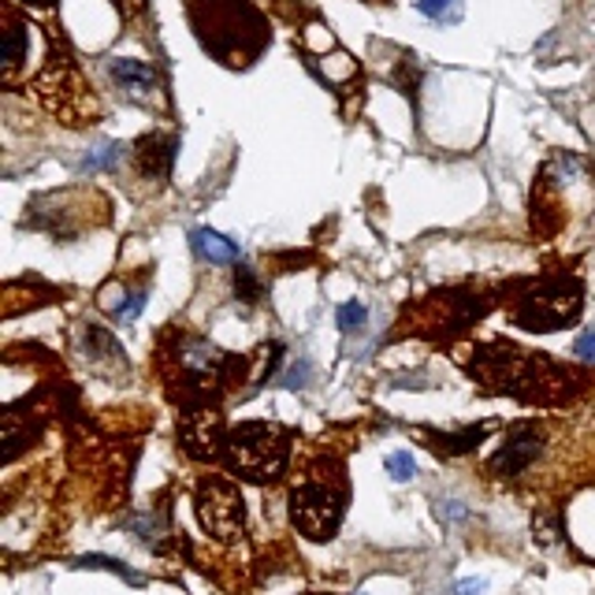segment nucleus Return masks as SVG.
<instances>
[{"label":"nucleus","mask_w":595,"mask_h":595,"mask_svg":"<svg viewBox=\"0 0 595 595\" xmlns=\"http://www.w3.org/2000/svg\"><path fill=\"white\" fill-rule=\"evenodd\" d=\"M223 458H228V465L242 481H253V484L280 481L286 470V458H291V432L275 421L239 424L235 432H228Z\"/></svg>","instance_id":"3"},{"label":"nucleus","mask_w":595,"mask_h":595,"mask_svg":"<svg viewBox=\"0 0 595 595\" xmlns=\"http://www.w3.org/2000/svg\"><path fill=\"white\" fill-rule=\"evenodd\" d=\"M149 302V294L145 291H134L131 298H127V305L120 313H115V321L120 324H131V321H138V313H142V305Z\"/></svg>","instance_id":"25"},{"label":"nucleus","mask_w":595,"mask_h":595,"mask_svg":"<svg viewBox=\"0 0 595 595\" xmlns=\"http://www.w3.org/2000/svg\"><path fill=\"white\" fill-rule=\"evenodd\" d=\"M473 357V376L487 391H503V395H514L521 402H562L573 395L569 384H577V376L555 365L547 354H528L514 343H492L476 350Z\"/></svg>","instance_id":"1"},{"label":"nucleus","mask_w":595,"mask_h":595,"mask_svg":"<svg viewBox=\"0 0 595 595\" xmlns=\"http://www.w3.org/2000/svg\"><path fill=\"white\" fill-rule=\"evenodd\" d=\"M573 354H577L581 361H595V332L581 335L577 343H573Z\"/></svg>","instance_id":"26"},{"label":"nucleus","mask_w":595,"mask_h":595,"mask_svg":"<svg viewBox=\"0 0 595 595\" xmlns=\"http://www.w3.org/2000/svg\"><path fill=\"white\" fill-rule=\"evenodd\" d=\"M179 443H183V451L190 454V458H216V454L223 451V443H228L220 413L216 410L186 413V417L179 421Z\"/></svg>","instance_id":"9"},{"label":"nucleus","mask_w":595,"mask_h":595,"mask_svg":"<svg viewBox=\"0 0 595 595\" xmlns=\"http://www.w3.org/2000/svg\"><path fill=\"white\" fill-rule=\"evenodd\" d=\"M346 514V481H343V465L327 476L316 473L310 481H302L291 492V521L302 536L310 539H332L343 525Z\"/></svg>","instance_id":"5"},{"label":"nucleus","mask_w":595,"mask_h":595,"mask_svg":"<svg viewBox=\"0 0 595 595\" xmlns=\"http://www.w3.org/2000/svg\"><path fill=\"white\" fill-rule=\"evenodd\" d=\"M387 476L391 481H399V484H406L410 476H417V462H413V454L406 451H395V454H387Z\"/></svg>","instance_id":"21"},{"label":"nucleus","mask_w":595,"mask_h":595,"mask_svg":"<svg viewBox=\"0 0 595 595\" xmlns=\"http://www.w3.org/2000/svg\"><path fill=\"white\" fill-rule=\"evenodd\" d=\"M82 354H87L90 369H98V372L123 369V346L115 343V339L104 332V327H98V324L82 327Z\"/></svg>","instance_id":"12"},{"label":"nucleus","mask_w":595,"mask_h":595,"mask_svg":"<svg viewBox=\"0 0 595 595\" xmlns=\"http://www.w3.org/2000/svg\"><path fill=\"white\" fill-rule=\"evenodd\" d=\"M584 286L577 275H544L514 302L510 321L525 332H558L577 321Z\"/></svg>","instance_id":"4"},{"label":"nucleus","mask_w":595,"mask_h":595,"mask_svg":"<svg viewBox=\"0 0 595 595\" xmlns=\"http://www.w3.org/2000/svg\"><path fill=\"white\" fill-rule=\"evenodd\" d=\"M310 376H313V369H310V361H298V365L291 369V372H286V376L280 380V384L283 387H291V391H298V387H305V384H310Z\"/></svg>","instance_id":"24"},{"label":"nucleus","mask_w":595,"mask_h":595,"mask_svg":"<svg viewBox=\"0 0 595 595\" xmlns=\"http://www.w3.org/2000/svg\"><path fill=\"white\" fill-rule=\"evenodd\" d=\"M109 74H112V82L123 90V98L127 101H134V104H157V101H164V87H161V79H157V71L149 68V63L142 60H131V57H115L109 60Z\"/></svg>","instance_id":"10"},{"label":"nucleus","mask_w":595,"mask_h":595,"mask_svg":"<svg viewBox=\"0 0 595 595\" xmlns=\"http://www.w3.org/2000/svg\"><path fill=\"white\" fill-rule=\"evenodd\" d=\"M120 157H123V145H120V142H101V145H93L87 157H82L79 172H82V175L104 172V168H112L115 161H120Z\"/></svg>","instance_id":"15"},{"label":"nucleus","mask_w":595,"mask_h":595,"mask_svg":"<svg viewBox=\"0 0 595 595\" xmlns=\"http://www.w3.org/2000/svg\"><path fill=\"white\" fill-rule=\"evenodd\" d=\"M175 365H179V380H183L190 391H205V387H216L220 380L228 376L231 357L220 354L209 339L183 335L175 350Z\"/></svg>","instance_id":"7"},{"label":"nucleus","mask_w":595,"mask_h":595,"mask_svg":"<svg viewBox=\"0 0 595 595\" xmlns=\"http://www.w3.org/2000/svg\"><path fill=\"white\" fill-rule=\"evenodd\" d=\"M302 41L310 49H335V38H332V30H327L324 23H310L302 30Z\"/></svg>","instance_id":"23"},{"label":"nucleus","mask_w":595,"mask_h":595,"mask_svg":"<svg viewBox=\"0 0 595 595\" xmlns=\"http://www.w3.org/2000/svg\"><path fill=\"white\" fill-rule=\"evenodd\" d=\"M190 246H194L198 258L209 264H239V246L212 228H198L194 235H190Z\"/></svg>","instance_id":"13"},{"label":"nucleus","mask_w":595,"mask_h":595,"mask_svg":"<svg viewBox=\"0 0 595 595\" xmlns=\"http://www.w3.org/2000/svg\"><path fill=\"white\" fill-rule=\"evenodd\" d=\"M357 595H365V592H357Z\"/></svg>","instance_id":"30"},{"label":"nucleus","mask_w":595,"mask_h":595,"mask_svg":"<svg viewBox=\"0 0 595 595\" xmlns=\"http://www.w3.org/2000/svg\"><path fill=\"white\" fill-rule=\"evenodd\" d=\"M421 16H428L432 23H458L462 19V0H417Z\"/></svg>","instance_id":"17"},{"label":"nucleus","mask_w":595,"mask_h":595,"mask_svg":"<svg viewBox=\"0 0 595 595\" xmlns=\"http://www.w3.org/2000/svg\"><path fill=\"white\" fill-rule=\"evenodd\" d=\"M30 4H52V0H30Z\"/></svg>","instance_id":"29"},{"label":"nucleus","mask_w":595,"mask_h":595,"mask_svg":"<svg viewBox=\"0 0 595 595\" xmlns=\"http://www.w3.org/2000/svg\"><path fill=\"white\" fill-rule=\"evenodd\" d=\"M539 451H544V435H539L533 424H517V428L506 432V440L492 454L487 470H492L495 476H517L539 458Z\"/></svg>","instance_id":"8"},{"label":"nucleus","mask_w":595,"mask_h":595,"mask_svg":"<svg viewBox=\"0 0 595 595\" xmlns=\"http://www.w3.org/2000/svg\"><path fill=\"white\" fill-rule=\"evenodd\" d=\"M127 528L131 533H138V539H142L145 547H153V551H161V525H157V517L153 514H142V517H127Z\"/></svg>","instance_id":"20"},{"label":"nucleus","mask_w":595,"mask_h":595,"mask_svg":"<svg viewBox=\"0 0 595 595\" xmlns=\"http://www.w3.org/2000/svg\"><path fill=\"white\" fill-rule=\"evenodd\" d=\"M79 569H109V573H115V577H123L127 584H145V577L142 573H134L127 562H120V558H109V555H87V558H79Z\"/></svg>","instance_id":"16"},{"label":"nucleus","mask_w":595,"mask_h":595,"mask_svg":"<svg viewBox=\"0 0 595 595\" xmlns=\"http://www.w3.org/2000/svg\"><path fill=\"white\" fill-rule=\"evenodd\" d=\"M186 8L201 49L228 68H250L272 41L269 23L250 0H190Z\"/></svg>","instance_id":"2"},{"label":"nucleus","mask_w":595,"mask_h":595,"mask_svg":"<svg viewBox=\"0 0 595 595\" xmlns=\"http://www.w3.org/2000/svg\"><path fill=\"white\" fill-rule=\"evenodd\" d=\"M138 157V168H142V175L157 179V183H164L168 175H172V164L179 157V138L168 134V131H153L145 134L142 142L134 149Z\"/></svg>","instance_id":"11"},{"label":"nucleus","mask_w":595,"mask_h":595,"mask_svg":"<svg viewBox=\"0 0 595 595\" xmlns=\"http://www.w3.org/2000/svg\"><path fill=\"white\" fill-rule=\"evenodd\" d=\"M484 592H487L484 581H462L458 584V595H484Z\"/></svg>","instance_id":"28"},{"label":"nucleus","mask_w":595,"mask_h":595,"mask_svg":"<svg viewBox=\"0 0 595 595\" xmlns=\"http://www.w3.org/2000/svg\"><path fill=\"white\" fill-rule=\"evenodd\" d=\"M235 294H239L246 305H258V302H261L264 286H261L258 272H253L250 264H239V269H235Z\"/></svg>","instance_id":"19"},{"label":"nucleus","mask_w":595,"mask_h":595,"mask_svg":"<svg viewBox=\"0 0 595 595\" xmlns=\"http://www.w3.org/2000/svg\"><path fill=\"white\" fill-rule=\"evenodd\" d=\"M365 321H369V310H365V305H361V302L339 305V327H343L346 335L361 332V327H365Z\"/></svg>","instance_id":"22"},{"label":"nucleus","mask_w":595,"mask_h":595,"mask_svg":"<svg viewBox=\"0 0 595 595\" xmlns=\"http://www.w3.org/2000/svg\"><path fill=\"white\" fill-rule=\"evenodd\" d=\"M440 517L443 521H462V517H470V510H465L462 503H440Z\"/></svg>","instance_id":"27"},{"label":"nucleus","mask_w":595,"mask_h":595,"mask_svg":"<svg viewBox=\"0 0 595 595\" xmlns=\"http://www.w3.org/2000/svg\"><path fill=\"white\" fill-rule=\"evenodd\" d=\"M198 517L205 525L209 536L216 539H235L246 528V506H242V492L223 476H209V481L198 484L194 492Z\"/></svg>","instance_id":"6"},{"label":"nucleus","mask_w":595,"mask_h":595,"mask_svg":"<svg viewBox=\"0 0 595 595\" xmlns=\"http://www.w3.org/2000/svg\"><path fill=\"white\" fill-rule=\"evenodd\" d=\"M316 68H321L324 79H327V82H335V87H339V82H350V79H354V74H357V63L350 60L346 52H335L332 60L324 57L321 63H316Z\"/></svg>","instance_id":"18"},{"label":"nucleus","mask_w":595,"mask_h":595,"mask_svg":"<svg viewBox=\"0 0 595 595\" xmlns=\"http://www.w3.org/2000/svg\"><path fill=\"white\" fill-rule=\"evenodd\" d=\"M487 424H476V428H465V432H454V435H440V432H424V440L432 443L435 454H470L473 446H481L487 440Z\"/></svg>","instance_id":"14"}]
</instances>
